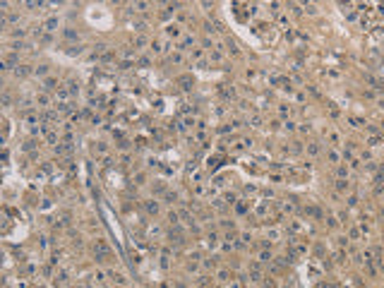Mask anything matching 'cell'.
<instances>
[{
    "mask_svg": "<svg viewBox=\"0 0 384 288\" xmlns=\"http://www.w3.org/2000/svg\"><path fill=\"white\" fill-rule=\"evenodd\" d=\"M346 187H348V183H346L343 178H339V180H336V190H346Z\"/></svg>",
    "mask_w": 384,
    "mask_h": 288,
    "instance_id": "8992f818",
    "label": "cell"
},
{
    "mask_svg": "<svg viewBox=\"0 0 384 288\" xmlns=\"http://www.w3.org/2000/svg\"><path fill=\"white\" fill-rule=\"evenodd\" d=\"M67 53H70V55H77V53H82V48H79V46H72Z\"/></svg>",
    "mask_w": 384,
    "mask_h": 288,
    "instance_id": "5bb4252c",
    "label": "cell"
},
{
    "mask_svg": "<svg viewBox=\"0 0 384 288\" xmlns=\"http://www.w3.org/2000/svg\"><path fill=\"white\" fill-rule=\"evenodd\" d=\"M307 151H310V154H317L319 149H317V144H310V146H307Z\"/></svg>",
    "mask_w": 384,
    "mask_h": 288,
    "instance_id": "e0dca14e",
    "label": "cell"
},
{
    "mask_svg": "<svg viewBox=\"0 0 384 288\" xmlns=\"http://www.w3.org/2000/svg\"><path fill=\"white\" fill-rule=\"evenodd\" d=\"M65 38H70V41H75V38H77V34H75L72 29H65Z\"/></svg>",
    "mask_w": 384,
    "mask_h": 288,
    "instance_id": "ba28073f",
    "label": "cell"
},
{
    "mask_svg": "<svg viewBox=\"0 0 384 288\" xmlns=\"http://www.w3.org/2000/svg\"><path fill=\"white\" fill-rule=\"evenodd\" d=\"M55 26H58V19L55 17H51L48 22H46V29H55Z\"/></svg>",
    "mask_w": 384,
    "mask_h": 288,
    "instance_id": "52a82bcc",
    "label": "cell"
},
{
    "mask_svg": "<svg viewBox=\"0 0 384 288\" xmlns=\"http://www.w3.org/2000/svg\"><path fill=\"white\" fill-rule=\"evenodd\" d=\"M46 72H48V67H46V65H41V67H36V75H46Z\"/></svg>",
    "mask_w": 384,
    "mask_h": 288,
    "instance_id": "9a60e30c",
    "label": "cell"
},
{
    "mask_svg": "<svg viewBox=\"0 0 384 288\" xmlns=\"http://www.w3.org/2000/svg\"><path fill=\"white\" fill-rule=\"evenodd\" d=\"M166 199H168V202H175L178 195H175V192H166Z\"/></svg>",
    "mask_w": 384,
    "mask_h": 288,
    "instance_id": "4fadbf2b",
    "label": "cell"
},
{
    "mask_svg": "<svg viewBox=\"0 0 384 288\" xmlns=\"http://www.w3.org/2000/svg\"><path fill=\"white\" fill-rule=\"evenodd\" d=\"M180 84H183V89H190L192 82H190V77H183V79H180Z\"/></svg>",
    "mask_w": 384,
    "mask_h": 288,
    "instance_id": "30bf717a",
    "label": "cell"
},
{
    "mask_svg": "<svg viewBox=\"0 0 384 288\" xmlns=\"http://www.w3.org/2000/svg\"><path fill=\"white\" fill-rule=\"evenodd\" d=\"M144 206H146V211H149V214H156V211H159V204H156V202H146Z\"/></svg>",
    "mask_w": 384,
    "mask_h": 288,
    "instance_id": "277c9868",
    "label": "cell"
},
{
    "mask_svg": "<svg viewBox=\"0 0 384 288\" xmlns=\"http://www.w3.org/2000/svg\"><path fill=\"white\" fill-rule=\"evenodd\" d=\"M12 34H15L17 38H22V36H24V29H15V31H12Z\"/></svg>",
    "mask_w": 384,
    "mask_h": 288,
    "instance_id": "ac0fdd59",
    "label": "cell"
},
{
    "mask_svg": "<svg viewBox=\"0 0 384 288\" xmlns=\"http://www.w3.org/2000/svg\"><path fill=\"white\" fill-rule=\"evenodd\" d=\"M67 86H70V94H77V82H70Z\"/></svg>",
    "mask_w": 384,
    "mask_h": 288,
    "instance_id": "2e32d148",
    "label": "cell"
},
{
    "mask_svg": "<svg viewBox=\"0 0 384 288\" xmlns=\"http://www.w3.org/2000/svg\"><path fill=\"white\" fill-rule=\"evenodd\" d=\"M168 238H171L173 245H180V243H183V235H180L178 231H171V233H168Z\"/></svg>",
    "mask_w": 384,
    "mask_h": 288,
    "instance_id": "7a4b0ae2",
    "label": "cell"
},
{
    "mask_svg": "<svg viewBox=\"0 0 384 288\" xmlns=\"http://www.w3.org/2000/svg\"><path fill=\"white\" fill-rule=\"evenodd\" d=\"M166 31H168V36H178V34H180V31H178V26H168Z\"/></svg>",
    "mask_w": 384,
    "mask_h": 288,
    "instance_id": "9c48e42d",
    "label": "cell"
},
{
    "mask_svg": "<svg viewBox=\"0 0 384 288\" xmlns=\"http://www.w3.org/2000/svg\"><path fill=\"white\" fill-rule=\"evenodd\" d=\"M7 65H10V67H15V65H17V55H15V53L7 58Z\"/></svg>",
    "mask_w": 384,
    "mask_h": 288,
    "instance_id": "8fae6325",
    "label": "cell"
},
{
    "mask_svg": "<svg viewBox=\"0 0 384 288\" xmlns=\"http://www.w3.org/2000/svg\"><path fill=\"white\" fill-rule=\"evenodd\" d=\"M94 252H96V259L101 262V259H103L106 254H108V247H106L103 243H96V247H94Z\"/></svg>",
    "mask_w": 384,
    "mask_h": 288,
    "instance_id": "6da1fadb",
    "label": "cell"
},
{
    "mask_svg": "<svg viewBox=\"0 0 384 288\" xmlns=\"http://www.w3.org/2000/svg\"><path fill=\"white\" fill-rule=\"evenodd\" d=\"M29 75V67H24V65H19L17 67V77H26Z\"/></svg>",
    "mask_w": 384,
    "mask_h": 288,
    "instance_id": "5b68a950",
    "label": "cell"
},
{
    "mask_svg": "<svg viewBox=\"0 0 384 288\" xmlns=\"http://www.w3.org/2000/svg\"><path fill=\"white\" fill-rule=\"evenodd\" d=\"M43 86H46V89H55V79H46Z\"/></svg>",
    "mask_w": 384,
    "mask_h": 288,
    "instance_id": "7c38bea8",
    "label": "cell"
},
{
    "mask_svg": "<svg viewBox=\"0 0 384 288\" xmlns=\"http://www.w3.org/2000/svg\"><path fill=\"white\" fill-rule=\"evenodd\" d=\"M55 151H58V154H67V151H72V144H58Z\"/></svg>",
    "mask_w": 384,
    "mask_h": 288,
    "instance_id": "3957f363",
    "label": "cell"
}]
</instances>
